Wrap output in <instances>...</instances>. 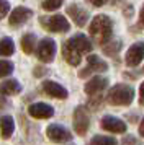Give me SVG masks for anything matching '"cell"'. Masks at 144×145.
I'll return each instance as SVG.
<instances>
[{"instance_id": "7c38bea8", "label": "cell", "mask_w": 144, "mask_h": 145, "mask_svg": "<svg viewBox=\"0 0 144 145\" xmlns=\"http://www.w3.org/2000/svg\"><path fill=\"white\" fill-rule=\"evenodd\" d=\"M43 90L48 96L51 98H57V99H65L69 96V93L62 85H59L57 82H52V80H46L43 82Z\"/></svg>"}, {"instance_id": "3957f363", "label": "cell", "mask_w": 144, "mask_h": 145, "mask_svg": "<svg viewBox=\"0 0 144 145\" xmlns=\"http://www.w3.org/2000/svg\"><path fill=\"white\" fill-rule=\"evenodd\" d=\"M133 99H134V90L131 85L126 83H118L111 86L106 95V101L113 106H129Z\"/></svg>"}, {"instance_id": "8fae6325", "label": "cell", "mask_w": 144, "mask_h": 145, "mask_svg": "<svg viewBox=\"0 0 144 145\" xmlns=\"http://www.w3.org/2000/svg\"><path fill=\"white\" fill-rule=\"evenodd\" d=\"M28 114L34 119H49L54 116V109L48 103H33L28 108Z\"/></svg>"}, {"instance_id": "ffe728a7", "label": "cell", "mask_w": 144, "mask_h": 145, "mask_svg": "<svg viewBox=\"0 0 144 145\" xmlns=\"http://www.w3.org/2000/svg\"><path fill=\"white\" fill-rule=\"evenodd\" d=\"M120 49H121V42L120 41H108L106 44H103V52L106 56H111V57H115L120 52Z\"/></svg>"}, {"instance_id": "e0dca14e", "label": "cell", "mask_w": 144, "mask_h": 145, "mask_svg": "<svg viewBox=\"0 0 144 145\" xmlns=\"http://www.w3.org/2000/svg\"><path fill=\"white\" fill-rule=\"evenodd\" d=\"M15 132V121L12 116H2L0 118V134L2 138H10Z\"/></svg>"}, {"instance_id": "52a82bcc", "label": "cell", "mask_w": 144, "mask_h": 145, "mask_svg": "<svg viewBox=\"0 0 144 145\" xmlns=\"http://www.w3.org/2000/svg\"><path fill=\"white\" fill-rule=\"evenodd\" d=\"M90 127V118L84 106H77L74 111V129L79 135H85Z\"/></svg>"}, {"instance_id": "5bb4252c", "label": "cell", "mask_w": 144, "mask_h": 145, "mask_svg": "<svg viewBox=\"0 0 144 145\" xmlns=\"http://www.w3.org/2000/svg\"><path fill=\"white\" fill-rule=\"evenodd\" d=\"M106 86H108V78H105V77H92V78L85 83L84 90L89 96H93V95L102 93Z\"/></svg>"}, {"instance_id": "d6986e66", "label": "cell", "mask_w": 144, "mask_h": 145, "mask_svg": "<svg viewBox=\"0 0 144 145\" xmlns=\"http://www.w3.org/2000/svg\"><path fill=\"white\" fill-rule=\"evenodd\" d=\"M15 52V44H13L12 38H2L0 39V56L8 57Z\"/></svg>"}, {"instance_id": "4316f807", "label": "cell", "mask_w": 144, "mask_h": 145, "mask_svg": "<svg viewBox=\"0 0 144 145\" xmlns=\"http://www.w3.org/2000/svg\"><path fill=\"white\" fill-rule=\"evenodd\" d=\"M92 3H93V5H95V7H103L105 3H106V2H108V0H90Z\"/></svg>"}, {"instance_id": "603a6c76", "label": "cell", "mask_w": 144, "mask_h": 145, "mask_svg": "<svg viewBox=\"0 0 144 145\" xmlns=\"http://www.w3.org/2000/svg\"><path fill=\"white\" fill-rule=\"evenodd\" d=\"M92 144H110V145H115L116 144V138L113 137H105V135H95L92 138Z\"/></svg>"}, {"instance_id": "f546056e", "label": "cell", "mask_w": 144, "mask_h": 145, "mask_svg": "<svg viewBox=\"0 0 144 145\" xmlns=\"http://www.w3.org/2000/svg\"><path fill=\"white\" fill-rule=\"evenodd\" d=\"M137 140L134 137H124L123 138V144H136Z\"/></svg>"}, {"instance_id": "44dd1931", "label": "cell", "mask_w": 144, "mask_h": 145, "mask_svg": "<svg viewBox=\"0 0 144 145\" xmlns=\"http://www.w3.org/2000/svg\"><path fill=\"white\" fill-rule=\"evenodd\" d=\"M13 67H15L13 62L0 59V78H2V77H8V75L13 72Z\"/></svg>"}, {"instance_id": "7a4b0ae2", "label": "cell", "mask_w": 144, "mask_h": 145, "mask_svg": "<svg viewBox=\"0 0 144 145\" xmlns=\"http://www.w3.org/2000/svg\"><path fill=\"white\" fill-rule=\"evenodd\" d=\"M89 33H90L93 42H97L100 46L106 44L111 38V33H113V23H111L110 16L108 15H97L90 23Z\"/></svg>"}, {"instance_id": "7402d4cb", "label": "cell", "mask_w": 144, "mask_h": 145, "mask_svg": "<svg viewBox=\"0 0 144 145\" xmlns=\"http://www.w3.org/2000/svg\"><path fill=\"white\" fill-rule=\"evenodd\" d=\"M62 2L64 0H44L43 2V8H44L46 12H54V10L61 8Z\"/></svg>"}, {"instance_id": "277c9868", "label": "cell", "mask_w": 144, "mask_h": 145, "mask_svg": "<svg viewBox=\"0 0 144 145\" xmlns=\"http://www.w3.org/2000/svg\"><path fill=\"white\" fill-rule=\"evenodd\" d=\"M41 26L51 33H67L71 29V23L67 21L64 15H51V16H41Z\"/></svg>"}, {"instance_id": "ac0fdd59", "label": "cell", "mask_w": 144, "mask_h": 145, "mask_svg": "<svg viewBox=\"0 0 144 145\" xmlns=\"http://www.w3.org/2000/svg\"><path fill=\"white\" fill-rule=\"evenodd\" d=\"M21 49H23L25 54H33L34 52V49H36V36L31 34V33L25 34V36L21 38Z\"/></svg>"}, {"instance_id": "9a60e30c", "label": "cell", "mask_w": 144, "mask_h": 145, "mask_svg": "<svg viewBox=\"0 0 144 145\" xmlns=\"http://www.w3.org/2000/svg\"><path fill=\"white\" fill-rule=\"evenodd\" d=\"M67 15L72 18V21L77 25V26H85V23L89 21V13L87 10L82 7H79L77 3H72L67 7Z\"/></svg>"}, {"instance_id": "4fadbf2b", "label": "cell", "mask_w": 144, "mask_h": 145, "mask_svg": "<svg viewBox=\"0 0 144 145\" xmlns=\"http://www.w3.org/2000/svg\"><path fill=\"white\" fill-rule=\"evenodd\" d=\"M33 16V12L30 8L26 7H17L13 8L12 12H10V16H8V21H10V25L12 26H20V25H23L26 21L30 20Z\"/></svg>"}, {"instance_id": "484cf974", "label": "cell", "mask_w": 144, "mask_h": 145, "mask_svg": "<svg viewBox=\"0 0 144 145\" xmlns=\"http://www.w3.org/2000/svg\"><path fill=\"white\" fill-rule=\"evenodd\" d=\"M139 105L144 106V82L139 85Z\"/></svg>"}, {"instance_id": "2e32d148", "label": "cell", "mask_w": 144, "mask_h": 145, "mask_svg": "<svg viewBox=\"0 0 144 145\" xmlns=\"http://www.w3.org/2000/svg\"><path fill=\"white\" fill-rule=\"evenodd\" d=\"M21 91V85L18 83V80L10 78L5 80L0 83V95H5V96H12V95H18Z\"/></svg>"}, {"instance_id": "6da1fadb", "label": "cell", "mask_w": 144, "mask_h": 145, "mask_svg": "<svg viewBox=\"0 0 144 145\" xmlns=\"http://www.w3.org/2000/svg\"><path fill=\"white\" fill-rule=\"evenodd\" d=\"M92 52V41L85 34L79 33L67 39L62 46V56L69 65H79L84 54Z\"/></svg>"}, {"instance_id": "30bf717a", "label": "cell", "mask_w": 144, "mask_h": 145, "mask_svg": "<svg viewBox=\"0 0 144 145\" xmlns=\"http://www.w3.org/2000/svg\"><path fill=\"white\" fill-rule=\"evenodd\" d=\"M100 127L105 129L106 132H113V134L126 132V124L120 118H115V116H103L100 121Z\"/></svg>"}, {"instance_id": "4dcf8cb0", "label": "cell", "mask_w": 144, "mask_h": 145, "mask_svg": "<svg viewBox=\"0 0 144 145\" xmlns=\"http://www.w3.org/2000/svg\"><path fill=\"white\" fill-rule=\"evenodd\" d=\"M139 135L144 137V118L141 119V124H139Z\"/></svg>"}, {"instance_id": "9c48e42d", "label": "cell", "mask_w": 144, "mask_h": 145, "mask_svg": "<svg viewBox=\"0 0 144 145\" xmlns=\"http://www.w3.org/2000/svg\"><path fill=\"white\" fill-rule=\"evenodd\" d=\"M144 59V42H136L128 49V52L124 56V62L128 67H136L139 65Z\"/></svg>"}, {"instance_id": "f1b7e54d", "label": "cell", "mask_w": 144, "mask_h": 145, "mask_svg": "<svg viewBox=\"0 0 144 145\" xmlns=\"http://www.w3.org/2000/svg\"><path fill=\"white\" fill-rule=\"evenodd\" d=\"M139 25L144 26V5H143V8H141V12H139Z\"/></svg>"}, {"instance_id": "83f0119b", "label": "cell", "mask_w": 144, "mask_h": 145, "mask_svg": "<svg viewBox=\"0 0 144 145\" xmlns=\"http://www.w3.org/2000/svg\"><path fill=\"white\" fill-rule=\"evenodd\" d=\"M43 73H46V69H44V67H36V69H34V75H36V77L43 75Z\"/></svg>"}, {"instance_id": "5b68a950", "label": "cell", "mask_w": 144, "mask_h": 145, "mask_svg": "<svg viewBox=\"0 0 144 145\" xmlns=\"http://www.w3.org/2000/svg\"><path fill=\"white\" fill-rule=\"evenodd\" d=\"M36 56L41 62L44 64H49L54 60V56H56V42L51 39V38H44V39L39 41L38 47H36Z\"/></svg>"}, {"instance_id": "8992f818", "label": "cell", "mask_w": 144, "mask_h": 145, "mask_svg": "<svg viewBox=\"0 0 144 145\" xmlns=\"http://www.w3.org/2000/svg\"><path fill=\"white\" fill-rule=\"evenodd\" d=\"M106 69H108V64H106L105 60H102L98 56H95V54H90V56L87 57V65H85L84 70L79 72V77L85 78V77H89L92 73L105 72Z\"/></svg>"}, {"instance_id": "d4e9b609", "label": "cell", "mask_w": 144, "mask_h": 145, "mask_svg": "<svg viewBox=\"0 0 144 145\" xmlns=\"http://www.w3.org/2000/svg\"><path fill=\"white\" fill-rule=\"evenodd\" d=\"M7 108H8V101H7L5 95H2L0 96V112L3 111V109H7Z\"/></svg>"}, {"instance_id": "ba28073f", "label": "cell", "mask_w": 144, "mask_h": 145, "mask_svg": "<svg viewBox=\"0 0 144 145\" xmlns=\"http://www.w3.org/2000/svg\"><path fill=\"white\" fill-rule=\"evenodd\" d=\"M46 135L48 138H51L52 142H59V144H62V142H71L72 140V134L65 127L59 124H51L48 125V129H46Z\"/></svg>"}, {"instance_id": "cb8c5ba5", "label": "cell", "mask_w": 144, "mask_h": 145, "mask_svg": "<svg viewBox=\"0 0 144 145\" xmlns=\"http://www.w3.org/2000/svg\"><path fill=\"white\" fill-rule=\"evenodd\" d=\"M8 10H10V3L7 0H0V20L8 15Z\"/></svg>"}]
</instances>
